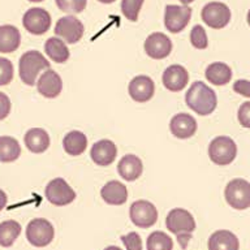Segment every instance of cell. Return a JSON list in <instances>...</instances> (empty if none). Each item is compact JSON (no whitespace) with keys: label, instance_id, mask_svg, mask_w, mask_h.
Segmentation results:
<instances>
[{"label":"cell","instance_id":"obj_1","mask_svg":"<svg viewBox=\"0 0 250 250\" xmlns=\"http://www.w3.org/2000/svg\"><path fill=\"white\" fill-rule=\"evenodd\" d=\"M185 102L190 109H193L199 116H207L215 111L218 105L216 94L210 86L202 81H195L191 83L189 90L185 94Z\"/></svg>","mask_w":250,"mask_h":250},{"label":"cell","instance_id":"obj_2","mask_svg":"<svg viewBox=\"0 0 250 250\" xmlns=\"http://www.w3.org/2000/svg\"><path fill=\"white\" fill-rule=\"evenodd\" d=\"M168 230L176 234L177 241L183 249H187L191 240V233L195 229V220L193 215L185 208H172L166 218Z\"/></svg>","mask_w":250,"mask_h":250},{"label":"cell","instance_id":"obj_3","mask_svg":"<svg viewBox=\"0 0 250 250\" xmlns=\"http://www.w3.org/2000/svg\"><path fill=\"white\" fill-rule=\"evenodd\" d=\"M44 69H50V62L39 51H27L20 58L19 73L25 85H35L38 74Z\"/></svg>","mask_w":250,"mask_h":250},{"label":"cell","instance_id":"obj_4","mask_svg":"<svg viewBox=\"0 0 250 250\" xmlns=\"http://www.w3.org/2000/svg\"><path fill=\"white\" fill-rule=\"evenodd\" d=\"M237 155V146L230 137L219 136L210 142L208 156L216 166H228Z\"/></svg>","mask_w":250,"mask_h":250},{"label":"cell","instance_id":"obj_5","mask_svg":"<svg viewBox=\"0 0 250 250\" xmlns=\"http://www.w3.org/2000/svg\"><path fill=\"white\" fill-rule=\"evenodd\" d=\"M227 203L234 210L250 207V183L244 179H233L227 184L224 190Z\"/></svg>","mask_w":250,"mask_h":250},{"label":"cell","instance_id":"obj_6","mask_svg":"<svg viewBox=\"0 0 250 250\" xmlns=\"http://www.w3.org/2000/svg\"><path fill=\"white\" fill-rule=\"evenodd\" d=\"M55 237L54 226L47 219H33L26 227V238L35 248L50 245Z\"/></svg>","mask_w":250,"mask_h":250},{"label":"cell","instance_id":"obj_7","mask_svg":"<svg viewBox=\"0 0 250 250\" xmlns=\"http://www.w3.org/2000/svg\"><path fill=\"white\" fill-rule=\"evenodd\" d=\"M46 198L55 206H66L76 199V191L62 177L51 180L46 187Z\"/></svg>","mask_w":250,"mask_h":250},{"label":"cell","instance_id":"obj_8","mask_svg":"<svg viewBox=\"0 0 250 250\" xmlns=\"http://www.w3.org/2000/svg\"><path fill=\"white\" fill-rule=\"evenodd\" d=\"M129 216L133 224L138 228H150L158 220V210L151 202L140 199L132 203Z\"/></svg>","mask_w":250,"mask_h":250},{"label":"cell","instance_id":"obj_9","mask_svg":"<svg viewBox=\"0 0 250 250\" xmlns=\"http://www.w3.org/2000/svg\"><path fill=\"white\" fill-rule=\"evenodd\" d=\"M202 20L207 26L212 29H223L230 21V9L220 1H211L202 8Z\"/></svg>","mask_w":250,"mask_h":250},{"label":"cell","instance_id":"obj_10","mask_svg":"<svg viewBox=\"0 0 250 250\" xmlns=\"http://www.w3.org/2000/svg\"><path fill=\"white\" fill-rule=\"evenodd\" d=\"M191 17V9L188 5H173L169 4L166 7L164 13V25L168 31L177 34L183 31L189 23Z\"/></svg>","mask_w":250,"mask_h":250},{"label":"cell","instance_id":"obj_11","mask_svg":"<svg viewBox=\"0 0 250 250\" xmlns=\"http://www.w3.org/2000/svg\"><path fill=\"white\" fill-rule=\"evenodd\" d=\"M22 23L30 34L42 35L51 27V16L43 8H31L23 15Z\"/></svg>","mask_w":250,"mask_h":250},{"label":"cell","instance_id":"obj_12","mask_svg":"<svg viewBox=\"0 0 250 250\" xmlns=\"http://www.w3.org/2000/svg\"><path fill=\"white\" fill-rule=\"evenodd\" d=\"M85 31L83 23L74 16H65L59 19L55 26V34L62 37L66 43L74 44L82 38Z\"/></svg>","mask_w":250,"mask_h":250},{"label":"cell","instance_id":"obj_13","mask_svg":"<svg viewBox=\"0 0 250 250\" xmlns=\"http://www.w3.org/2000/svg\"><path fill=\"white\" fill-rule=\"evenodd\" d=\"M129 95L137 103H146L154 97L155 83L148 76H137L130 81L128 87Z\"/></svg>","mask_w":250,"mask_h":250},{"label":"cell","instance_id":"obj_14","mask_svg":"<svg viewBox=\"0 0 250 250\" xmlns=\"http://www.w3.org/2000/svg\"><path fill=\"white\" fill-rule=\"evenodd\" d=\"M145 51L151 59H166L172 51V42L163 33H152L145 41Z\"/></svg>","mask_w":250,"mask_h":250},{"label":"cell","instance_id":"obj_15","mask_svg":"<svg viewBox=\"0 0 250 250\" xmlns=\"http://www.w3.org/2000/svg\"><path fill=\"white\" fill-rule=\"evenodd\" d=\"M197 128H198V125H197L194 117L185 112L175 115L169 123L171 133L176 138H180V140H188V138L194 136Z\"/></svg>","mask_w":250,"mask_h":250},{"label":"cell","instance_id":"obj_16","mask_svg":"<svg viewBox=\"0 0 250 250\" xmlns=\"http://www.w3.org/2000/svg\"><path fill=\"white\" fill-rule=\"evenodd\" d=\"M163 85L169 91L177 93L185 89L189 82V73L185 66L175 64V65L168 66L163 73Z\"/></svg>","mask_w":250,"mask_h":250},{"label":"cell","instance_id":"obj_17","mask_svg":"<svg viewBox=\"0 0 250 250\" xmlns=\"http://www.w3.org/2000/svg\"><path fill=\"white\" fill-rule=\"evenodd\" d=\"M117 147L111 140H101L95 142L91 147L90 156L94 163L101 166V167H107L112 164L116 159Z\"/></svg>","mask_w":250,"mask_h":250},{"label":"cell","instance_id":"obj_18","mask_svg":"<svg viewBox=\"0 0 250 250\" xmlns=\"http://www.w3.org/2000/svg\"><path fill=\"white\" fill-rule=\"evenodd\" d=\"M37 89L43 97L51 98V99L59 97V94H62V77L54 69H47L39 77L37 82Z\"/></svg>","mask_w":250,"mask_h":250},{"label":"cell","instance_id":"obj_19","mask_svg":"<svg viewBox=\"0 0 250 250\" xmlns=\"http://www.w3.org/2000/svg\"><path fill=\"white\" fill-rule=\"evenodd\" d=\"M101 195L105 203L112 206H121L128 199V189L120 181L112 180L102 188Z\"/></svg>","mask_w":250,"mask_h":250},{"label":"cell","instance_id":"obj_20","mask_svg":"<svg viewBox=\"0 0 250 250\" xmlns=\"http://www.w3.org/2000/svg\"><path fill=\"white\" fill-rule=\"evenodd\" d=\"M208 250H238L240 241L230 230L219 229L211 234L207 241Z\"/></svg>","mask_w":250,"mask_h":250},{"label":"cell","instance_id":"obj_21","mask_svg":"<svg viewBox=\"0 0 250 250\" xmlns=\"http://www.w3.org/2000/svg\"><path fill=\"white\" fill-rule=\"evenodd\" d=\"M117 172L126 181H134L138 177H141L142 172H144L142 160L137 155H133V154L123 156L119 164H117Z\"/></svg>","mask_w":250,"mask_h":250},{"label":"cell","instance_id":"obj_22","mask_svg":"<svg viewBox=\"0 0 250 250\" xmlns=\"http://www.w3.org/2000/svg\"><path fill=\"white\" fill-rule=\"evenodd\" d=\"M27 150L34 154H42L50 147V136L42 128L29 129L23 137Z\"/></svg>","mask_w":250,"mask_h":250},{"label":"cell","instance_id":"obj_23","mask_svg":"<svg viewBox=\"0 0 250 250\" xmlns=\"http://www.w3.org/2000/svg\"><path fill=\"white\" fill-rule=\"evenodd\" d=\"M21 34L19 29L13 25H3L0 26V52L1 54H12L20 47Z\"/></svg>","mask_w":250,"mask_h":250},{"label":"cell","instance_id":"obj_24","mask_svg":"<svg viewBox=\"0 0 250 250\" xmlns=\"http://www.w3.org/2000/svg\"><path fill=\"white\" fill-rule=\"evenodd\" d=\"M207 81L216 86H224L230 81L232 78V69L226 62H211L206 68L205 72Z\"/></svg>","mask_w":250,"mask_h":250},{"label":"cell","instance_id":"obj_25","mask_svg":"<svg viewBox=\"0 0 250 250\" xmlns=\"http://www.w3.org/2000/svg\"><path fill=\"white\" fill-rule=\"evenodd\" d=\"M62 147L65 152L70 156H78L83 154L87 147V138L80 130H72L64 137L62 140Z\"/></svg>","mask_w":250,"mask_h":250},{"label":"cell","instance_id":"obj_26","mask_svg":"<svg viewBox=\"0 0 250 250\" xmlns=\"http://www.w3.org/2000/svg\"><path fill=\"white\" fill-rule=\"evenodd\" d=\"M44 51H46L47 56L54 60L55 62H65L70 56V52L66 47L65 42L59 38H48L46 44H44Z\"/></svg>","mask_w":250,"mask_h":250},{"label":"cell","instance_id":"obj_27","mask_svg":"<svg viewBox=\"0 0 250 250\" xmlns=\"http://www.w3.org/2000/svg\"><path fill=\"white\" fill-rule=\"evenodd\" d=\"M21 155V146L19 141L9 136L0 137V162L11 163Z\"/></svg>","mask_w":250,"mask_h":250},{"label":"cell","instance_id":"obj_28","mask_svg":"<svg viewBox=\"0 0 250 250\" xmlns=\"http://www.w3.org/2000/svg\"><path fill=\"white\" fill-rule=\"evenodd\" d=\"M21 233V226L16 220H5L0 223V245L9 248Z\"/></svg>","mask_w":250,"mask_h":250},{"label":"cell","instance_id":"obj_29","mask_svg":"<svg viewBox=\"0 0 250 250\" xmlns=\"http://www.w3.org/2000/svg\"><path fill=\"white\" fill-rule=\"evenodd\" d=\"M146 248L147 250H172L173 241L167 233L162 230H155L146 240Z\"/></svg>","mask_w":250,"mask_h":250},{"label":"cell","instance_id":"obj_30","mask_svg":"<svg viewBox=\"0 0 250 250\" xmlns=\"http://www.w3.org/2000/svg\"><path fill=\"white\" fill-rule=\"evenodd\" d=\"M145 0H121V12L132 22L138 21V16Z\"/></svg>","mask_w":250,"mask_h":250},{"label":"cell","instance_id":"obj_31","mask_svg":"<svg viewBox=\"0 0 250 250\" xmlns=\"http://www.w3.org/2000/svg\"><path fill=\"white\" fill-rule=\"evenodd\" d=\"M59 9L66 13H81L85 11L86 0H55Z\"/></svg>","mask_w":250,"mask_h":250},{"label":"cell","instance_id":"obj_32","mask_svg":"<svg viewBox=\"0 0 250 250\" xmlns=\"http://www.w3.org/2000/svg\"><path fill=\"white\" fill-rule=\"evenodd\" d=\"M190 42L193 47L198 48V50H205L208 46V39L207 34L203 26L201 25H195L190 31Z\"/></svg>","mask_w":250,"mask_h":250},{"label":"cell","instance_id":"obj_33","mask_svg":"<svg viewBox=\"0 0 250 250\" xmlns=\"http://www.w3.org/2000/svg\"><path fill=\"white\" fill-rule=\"evenodd\" d=\"M13 64L8 59L0 58V86L11 83L13 80Z\"/></svg>","mask_w":250,"mask_h":250},{"label":"cell","instance_id":"obj_34","mask_svg":"<svg viewBox=\"0 0 250 250\" xmlns=\"http://www.w3.org/2000/svg\"><path fill=\"white\" fill-rule=\"evenodd\" d=\"M121 241L126 250H142V240L137 232H130V233L121 236Z\"/></svg>","mask_w":250,"mask_h":250},{"label":"cell","instance_id":"obj_35","mask_svg":"<svg viewBox=\"0 0 250 250\" xmlns=\"http://www.w3.org/2000/svg\"><path fill=\"white\" fill-rule=\"evenodd\" d=\"M237 117L240 124L244 128H249L250 129V102H245L240 105L237 112Z\"/></svg>","mask_w":250,"mask_h":250},{"label":"cell","instance_id":"obj_36","mask_svg":"<svg viewBox=\"0 0 250 250\" xmlns=\"http://www.w3.org/2000/svg\"><path fill=\"white\" fill-rule=\"evenodd\" d=\"M11 99L4 93H0V120H4L11 113Z\"/></svg>","mask_w":250,"mask_h":250},{"label":"cell","instance_id":"obj_37","mask_svg":"<svg viewBox=\"0 0 250 250\" xmlns=\"http://www.w3.org/2000/svg\"><path fill=\"white\" fill-rule=\"evenodd\" d=\"M233 90L242 97L250 98V81H248V80H237L233 83Z\"/></svg>","mask_w":250,"mask_h":250},{"label":"cell","instance_id":"obj_38","mask_svg":"<svg viewBox=\"0 0 250 250\" xmlns=\"http://www.w3.org/2000/svg\"><path fill=\"white\" fill-rule=\"evenodd\" d=\"M7 202H8L7 194H5V193H4V191L0 189V211L3 210L4 207L7 206Z\"/></svg>","mask_w":250,"mask_h":250},{"label":"cell","instance_id":"obj_39","mask_svg":"<svg viewBox=\"0 0 250 250\" xmlns=\"http://www.w3.org/2000/svg\"><path fill=\"white\" fill-rule=\"evenodd\" d=\"M98 1H101V3L103 4H111L113 3V1H116V0H98Z\"/></svg>","mask_w":250,"mask_h":250},{"label":"cell","instance_id":"obj_40","mask_svg":"<svg viewBox=\"0 0 250 250\" xmlns=\"http://www.w3.org/2000/svg\"><path fill=\"white\" fill-rule=\"evenodd\" d=\"M104 250H121L120 248H117V246H107Z\"/></svg>","mask_w":250,"mask_h":250},{"label":"cell","instance_id":"obj_41","mask_svg":"<svg viewBox=\"0 0 250 250\" xmlns=\"http://www.w3.org/2000/svg\"><path fill=\"white\" fill-rule=\"evenodd\" d=\"M180 1H181V3H183L184 5H188V4L193 3V1H194V0H180Z\"/></svg>","mask_w":250,"mask_h":250},{"label":"cell","instance_id":"obj_42","mask_svg":"<svg viewBox=\"0 0 250 250\" xmlns=\"http://www.w3.org/2000/svg\"><path fill=\"white\" fill-rule=\"evenodd\" d=\"M248 23H249V25H250V11L248 12Z\"/></svg>","mask_w":250,"mask_h":250},{"label":"cell","instance_id":"obj_43","mask_svg":"<svg viewBox=\"0 0 250 250\" xmlns=\"http://www.w3.org/2000/svg\"><path fill=\"white\" fill-rule=\"evenodd\" d=\"M29 1H34V3H39V1H43V0H29Z\"/></svg>","mask_w":250,"mask_h":250}]
</instances>
